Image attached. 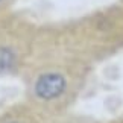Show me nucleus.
Masks as SVG:
<instances>
[{"label": "nucleus", "mask_w": 123, "mask_h": 123, "mask_svg": "<svg viewBox=\"0 0 123 123\" xmlns=\"http://www.w3.org/2000/svg\"><path fill=\"white\" fill-rule=\"evenodd\" d=\"M23 79V99L44 114L62 119L84 90L85 72L76 65L47 62L27 68Z\"/></svg>", "instance_id": "1"}, {"label": "nucleus", "mask_w": 123, "mask_h": 123, "mask_svg": "<svg viewBox=\"0 0 123 123\" xmlns=\"http://www.w3.org/2000/svg\"><path fill=\"white\" fill-rule=\"evenodd\" d=\"M59 120L41 112L25 99L0 110V123H56Z\"/></svg>", "instance_id": "2"}]
</instances>
